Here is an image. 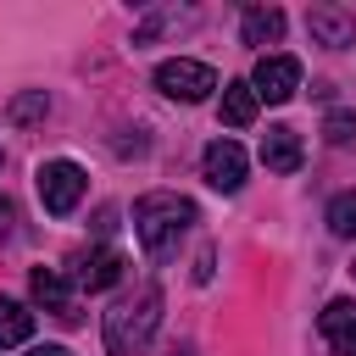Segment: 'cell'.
<instances>
[{"instance_id": "4fadbf2b", "label": "cell", "mask_w": 356, "mask_h": 356, "mask_svg": "<svg viewBox=\"0 0 356 356\" xmlns=\"http://www.w3.org/2000/svg\"><path fill=\"white\" fill-rule=\"evenodd\" d=\"M217 111H222L228 128H250L256 122V89L250 83H222V106Z\"/></svg>"}, {"instance_id": "ffe728a7", "label": "cell", "mask_w": 356, "mask_h": 356, "mask_svg": "<svg viewBox=\"0 0 356 356\" xmlns=\"http://www.w3.org/2000/svg\"><path fill=\"white\" fill-rule=\"evenodd\" d=\"M178 356H195V350H178Z\"/></svg>"}, {"instance_id": "2e32d148", "label": "cell", "mask_w": 356, "mask_h": 356, "mask_svg": "<svg viewBox=\"0 0 356 356\" xmlns=\"http://www.w3.org/2000/svg\"><path fill=\"white\" fill-rule=\"evenodd\" d=\"M328 234L334 239H356V189H345V195L328 200Z\"/></svg>"}, {"instance_id": "e0dca14e", "label": "cell", "mask_w": 356, "mask_h": 356, "mask_svg": "<svg viewBox=\"0 0 356 356\" xmlns=\"http://www.w3.org/2000/svg\"><path fill=\"white\" fill-rule=\"evenodd\" d=\"M323 134H328V145H350V134H356V111H328V117H323Z\"/></svg>"}, {"instance_id": "5b68a950", "label": "cell", "mask_w": 356, "mask_h": 356, "mask_svg": "<svg viewBox=\"0 0 356 356\" xmlns=\"http://www.w3.org/2000/svg\"><path fill=\"white\" fill-rule=\"evenodd\" d=\"M245 83L256 89V100H273V106H278V100H289V95L300 89V61H295V56H284V50H267Z\"/></svg>"}, {"instance_id": "ac0fdd59", "label": "cell", "mask_w": 356, "mask_h": 356, "mask_svg": "<svg viewBox=\"0 0 356 356\" xmlns=\"http://www.w3.org/2000/svg\"><path fill=\"white\" fill-rule=\"evenodd\" d=\"M22 356H72V350H67V345H28Z\"/></svg>"}, {"instance_id": "8fae6325", "label": "cell", "mask_w": 356, "mask_h": 356, "mask_svg": "<svg viewBox=\"0 0 356 356\" xmlns=\"http://www.w3.org/2000/svg\"><path fill=\"white\" fill-rule=\"evenodd\" d=\"M33 300H39L44 312H56V317H78V312H72V284H67L56 267H33Z\"/></svg>"}, {"instance_id": "6da1fadb", "label": "cell", "mask_w": 356, "mask_h": 356, "mask_svg": "<svg viewBox=\"0 0 356 356\" xmlns=\"http://www.w3.org/2000/svg\"><path fill=\"white\" fill-rule=\"evenodd\" d=\"M189 222H195V200H184V195L156 189V195L134 200V234H139V245H145L150 261H167L178 250V239L189 234Z\"/></svg>"}, {"instance_id": "7a4b0ae2", "label": "cell", "mask_w": 356, "mask_h": 356, "mask_svg": "<svg viewBox=\"0 0 356 356\" xmlns=\"http://www.w3.org/2000/svg\"><path fill=\"white\" fill-rule=\"evenodd\" d=\"M156 328H161V289L145 284L139 295H128V300H117L106 312V323H100L106 356H145L150 339H156Z\"/></svg>"}, {"instance_id": "ba28073f", "label": "cell", "mask_w": 356, "mask_h": 356, "mask_svg": "<svg viewBox=\"0 0 356 356\" xmlns=\"http://www.w3.org/2000/svg\"><path fill=\"white\" fill-rule=\"evenodd\" d=\"M300 161H306V145H300V134L295 128H267L261 134V167L267 172H300Z\"/></svg>"}, {"instance_id": "d6986e66", "label": "cell", "mask_w": 356, "mask_h": 356, "mask_svg": "<svg viewBox=\"0 0 356 356\" xmlns=\"http://www.w3.org/2000/svg\"><path fill=\"white\" fill-rule=\"evenodd\" d=\"M11 222H17V206H11V200H0V234H11Z\"/></svg>"}, {"instance_id": "8992f818", "label": "cell", "mask_w": 356, "mask_h": 356, "mask_svg": "<svg viewBox=\"0 0 356 356\" xmlns=\"http://www.w3.org/2000/svg\"><path fill=\"white\" fill-rule=\"evenodd\" d=\"M200 172H206V184H211V189L234 195V189L245 184V150H239L234 139H211V145H206V156H200Z\"/></svg>"}, {"instance_id": "7c38bea8", "label": "cell", "mask_w": 356, "mask_h": 356, "mask_svg": "<svg viewBox=\"0 0 356 356\" xmlns=\"http://www.w3.org/2000/svg\"><path fill=\"white\" fill-rule=\"evenodd\" d=\"M239 33H245V44H278L284 39V11L278 6H250L239 17Z\"/></svg>"}, {"instance_id": "3957f363", "label": "cell", "mask_w": 356, "mask_h": 356, "mask_svg": "<svg viewBox=\"0 0 356 356\" xmlns=\"http://www.w3.org/2000/svg\"><path fill=\"white\" fill-rule=\"evenodd\" d=\"M33 189H39V206H44L50 217H67V211H78V200H83L89 178H83V167H78V161L56 156V161H39Z\"/></svg>"}, {"instance_id": "30bf717a", "label": "cell", "mask_w": 356, "mask_h": 356, "mask_svg": "<svg viewBox=\"0 0 356 356\" xmlns=\"http://www.w3.org/2000/svg\"><path fill=\"white\" fill-rule=\"evenodd\" d=\"M117 278H122V250H111V245H100V250H89L78 261V289H89V295L111 289Z\"/></svg>"}, {"instance_id": "5bb4252c", "label": "cell", "mask_w": 356, "mask_h": 356, "mask_svg": "<svg viewBox=\"0 0 356 356\" xmlns=\"http://www.w3.org/2000/svg\"><path fill=\"white\" fill-rule=\"evenodd\" d=\"M44 111H50V95H44V89H22V95H11V100L0 106V117H6L11 128H28V122H44Z\"/></svg>"}, {"instance_id": "52a82bcc", "label": "cell", "mask_w": 356, "mask_h": 356, "mask_svg": "<svg viewBox=\"0 0 356 356\" xmlns=\"http://www.w3.org/2000/svg\"><path fill=\"white\" fill-rule=\"evenodd\" d=\"M306 28H312V39H317V44H328V50L356 44V17H350V11H339V6H312V11H306Z\"/></svg>"}, {"instance_id": "9c48e42d", "label": "cell", "mask_w": 356, "mask_h": 356, "mask_svg": "<svg viewBox=\"0 0 356 356\" xmlns=\"http://www.w3.org/2000/svg\"><path fill=\"white\" fill-rule=\"evenodd\" d=\"M323 339L339 350V356H356V300H328L323 317H317Z\"/></svg>"}, {"instance_id": "277c9868", "label": "cell", "mask_w": 356, "mask_h": 356, "mask_svg": "<svg viewBox=\"0 0 356 356\" xmlns=\"http://www.w3.org/2000/svg\"><path fill=\"white\" fill-rule=\"evenodd\" d=\"M156 89H161L167 100H184V106H195V100H206V95L217 89V72H211L206 61L172 56V61H161V67H156Z\"/></svg>"}, {"instance_id": "9a60e30c", "label": "cell", "mask_w": 356, "mask_h": 356, "mask_svg": "<svg viewBox=\"0 0 356 356\" xmlns=\"http://www.w3.org/2000/svg\"><path fill=\"white\" fill-rule=\"evenodd\" d=\"M28 334H33V312L22 300H6L0 295V350L6 345H28Z\"/></svg>"}]
</instances>
